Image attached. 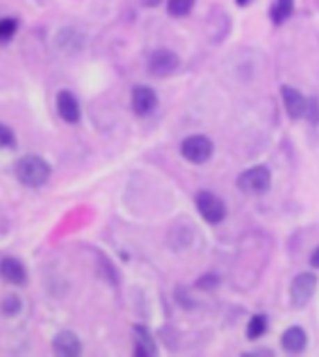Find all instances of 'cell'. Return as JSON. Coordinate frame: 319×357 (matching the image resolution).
Instances as JSON below:
<instances>
[{"label":"cell","instance_id":"cell-15","mask_svg":"<svg viewBox=\"0 0 319 357\" xmlns=\"http://www.w3.org/2000/svg\"><path fill=\"white\" fill-rule=\"evenodd\" d=\"M293 10H295V0H274L269 12L270 21L278 26L283 25V23L291 17Z\"/></svg>","mask_w":319,"mask_h":357},{"label":"cell","instance_id":"cell-3","mask_svg":"<svg viewBox=\"0 0 319 357\" xmlns=\"http://www.w3.org/2000/svg\"><path fill=\"white\" fill-rule=\"evenodd\" d=\"M196 207L199 211V215L207 224L210 226H218L226 220L227 209L224 199L220 196H216L215 192L201 190L196 196Z\"/></svg>","mask_w":319,"mask_h":357},{"label":"cell","instance_id":"cell-2","mask_svg":"<svg viewBox=\"0 0 319 357\" xmlns=\"http://www.w3.org/2000/svg\"><path fill=\"white\" fill-rule=\"evenodd\" d=\"M270 169L267 166H254L246 169L237 178V186L240 192H244L248 196H261L270 188Z\"/></svg>","mask_w":319,"mask_h":357},{"label":"cell","instance_id":"cell-24","mask_svg":"<svg viewBox=\"0 0 319 357\" xmlns=\"http://www.w3.org/2000/svg\"><path fill=\"white\" fill-rule=\"evenodd\" d=\"M160 2H162V0H143V4H145V6H147V8L158 6Z\"/></svg>","mask_w":319,"mask_h":357},{"label":"cell","instance_id":"cell-22","mask_svg":"<svg viewBox=\"0 0 319 357\" xmlns=\"http://www.w3.org/2000/svg\"><path fill=\"white\" fill-rule=\"evenodd\" d=\"M306 119L312 124H319V100L312 98L308 100V111H306Z\"/></svg>","mask_w":319,"mask_h":357},{"label":"cell","instance_id":"cell-13","mask_svg":"<svg viewBox=\"0 0 319 357\" xmlns=\"http://www.w3.org/2000/svg\"><path fill=\"white\" fill-rule=\"evenodd\" d=\"M306 331H304L302 327H289V329H286L282 335V348L288 351V354H301V351H304V348H306Z\"/></svg>","mask_w":319,"mask_h":357},{"label":"cell","instance_id":"cell-20","mask_svg":"<svg viewBox=\"0 0 319 357\" xmlns=\"http://www.w3.org/2000/svg\"><path fill=\"white\" fill-rule=\"evenodd\" d=\"M17 147V139L13 130L6 124L0 123V149H15Z\"/></svg>","mask_w":319,"mask_h":357},{"label":"cell","instance_id":"cell-23","mask_svg":"<svg viewBox=\"0 0 319 357\" xmlns=\"http://www.w3.org/2000/svg\"><path fill=\"white\" fill-rule=\"evenodd\" d=\"M310 265H312L313 269H319V247L316 248L310 256Z\"/></svg>","mask_w":319,"mask_h":357},{"label":"cell","instance_id":"cell-10","mask_svg":"<svg viewBox=\"0 0 319 357\" xmlns=\"http://www.w3.org/2000/svg\"><path fill=\"white\" fill-rule=\"evenodd\" d=\"M0 278L12 286H25L29 280V271L21 259L4 258L0 261Z\"/></svg>","mask_w":319,"mask_h":357},{"label":"cell","instance_id":"cell-9","mask_svg":"<svg viewBox=\"0 0 319 357\" xmlns=\"http://www.w3.org/2000/svg\"><path fill=\"white\" fill-rule=\"evenodd\" d=\"M282 102L283 107H286V113L289 117L297 121V119L306 117L308 111V98L302 96V93H299L297 89L289 85L282 86Z\"/></svg>","mask_w":319,"mask_h":357},{"label":"cell","instance_id":"cell-12","mask_svg":"<svg viewBox=\"0 0 319 357\" xmlns=\"http://www.w3.org/2000/svg\"><path fill=\"white\" fill-rule=\"evenodd\" d=\"M134 348H135L134 354L137 357H153L158 354L153 335L148 333L147 327H143V326L134 327Z\"/></svg>","mask_w":319,"mask_h":357},{"label":"cell","instance_id":"cell-18","mask_svg":"<svg viewBox=\"0 0 319 357\" xmlns=\"http://www.w3.org/2000/svg\"><path fill=\"white\" fill-rule=\"evenodd\" d=\"M17 19L13 17H4L0 19V43H8L15 36V32H17Z\"/></svg>","mask_w":319,"mask_h":357},{"label":"cell","instance_id":"cell-25","mask_svg":"<svg viewBox=\"0 0 319 357\" xmlns=\"http://www.w3.org/2000/svg\"><path fill=\"white\" fill-rule=\"evenodd\" d=\"M250 2H252V0H237V4H239L240 8L248 6V4H250Z\"/></svg>","mask_w":319,"mask_h":357},{"label":"cell","instance_id":"cell-21","mask_svg":"<svg viewBox=\"0 0 319 357\" xmlns=\"http://www.w3.org/2000/svg\"><path fill=\"white\" fill-rule=\"evenodd\" d=\"M218 284H220V278L216 277V275H212V273H209V275H203V277L196 282V286L197 288L205 289V291H209V289H215Z\"/></svg>","mask_w":319,"mask_h":357},{"label":"cell","instance_id":"cell-14","mask_svg":"<svg viewBox=\"0 0 319 357\" xmlns=\"http://www.w3.org/2000/svg\"><path fill=\"white\" fill-rule=\"evenodd\" d=\"M56 47L64 53H77L83 47V43H85V38L83 34H79L74 29H62L59 34H56Z\"/></svg>","mask_w":319,"mask_h":357},{"label":"cell","instance_id":"cell-6","mask_svg":"<svg viewBox=\"0 0 319 357\" xmlns=\"http://www.w3.org/2000/svg\"><path fill=\"white\" fill-rule=\"evenodd\" d=\"M180 66V59L177 53H173L171 50H156L150 53L147 62L148 74L154 77H167V75L175 74Z\"/></svg>","mask_w":319,"mask_h":357},{"label":"cell","instance_id":"cell-8","mask_svg":"<svg viewBox=\"0 0 319 357\" xmlns=\"http://www.w3.org/2000/svg\"><path fill=\"white\" fill-rule=\"evenodd\" d=\"M56 111L64 123L77 124L81 121V105L79 100L75 98L72 91H61L56 94Z\"/></svg>","mask_w":319,"mask_h":357},{"label":"cell","instance_id":"cell-5","mask_svg":"<svg viewBox=\"0 0 319 357\" xmlns=\"http://www.w3.org/2000/svg\"><path fill=\"white\" fill-rule=\"evenodd\" d=\"M318 289V277L313 273H301L293 278L291 288H289V299L291 305L297 308L308 305V301L312 299L313 294Z\"/></svg>","mask_w":319,"mask_h":357},{"label":"cell","instance_id":"cell-7","mask_svg":"<svg viewBox=\"0 0 319 357\" xmlns=\"http://www.w3.org/2000/svg\"><path fill=\"white\" fill-rule=\"evenodd\" d=\"M158 107V94L147 85H135L132 89V109L137 117H148Z\"/></svg>","mask_w":319,"mask_h":357},{"label":"cell","instance_id":"cell-17","mask_svg":"<svg viewBox=\"0 0 319 357\" xmlns=\"http://www.w3.org/2000/svg\"><path fill=\"white\" fill-rule=\"evenodd\" d=\"M196 0H167V13L173 17H185L194 10Z\"/></svg>","mask_w":319,"mask_h":357},{"label":"cell","instance_id":"cell-11","mask_svg":"<svg viewBox=\"0 0 319 357\" xmlns=\"http://www.w3.org/2000/svg\"><path fill=\"white\" fill-rule=\"evenodd\" d=\"M53 351L59 357H77L83 351V344L74 331H61L53 339Z\"/></svg>","mask_w":319,"mask_h":357},{"label":"cell","instance_id":"cell-4","mask_svg":"<svg viewBox=\"0 0 319 357\" xmlns=\"http://www.w3.org/2000/svg\"><path fill=\"white\" fill-rule=\"evenodd\" d=\"M215 153V145L207 136L196 134V136H188L180 145V154L185 156L190 164H205L210 160V156Z\"/></svg>","mask_w":319,"mask_h":357},{"label":"cell","instance_id":"cell-19","mask_svg":"<svg viewBox=\"0 0 319 357\" xmlns=\"http://www.w3.org/2000/svg\"><path fill=\"white\" fill-rule=\"evenodd\" d=\"M21 308H23V303L19 299L17 296H8L4 297V301L0 305V310H2V314L4 316H17L21 312Z\"/></svg>","mask_w":319,"mask_h":357},{"label":"cell","instance_id":"cell-1","mask_svg":"<svg viewBox=\"0 0 319 357\" xmlns=\"http://www.w3.org/2000/svg\"><path fill=\"white\" fill-rule=\"evenodd\" d=\"M15 175L19 183L26 188H40L49 181L51 166L38 154H25L15 164Z\"/></svg>","mask_w":319,"mask_h":357},{"label":"cell","instance_id":"cell-16","mask_svg":"<svg viewBox=\"0 0 319 357\" xmlns=\"http://www.w3.org/2000/svg\"><path fill=\"white\" fill-rule=\"evenodd\" d=\"M267 327H269V320L265 314H256L252 316V320L248 321V327H246V335L250 340H258L259 337H263L267 333Z\"/></svg>","mask_w":319,"mask_h":357}]
</instances>
